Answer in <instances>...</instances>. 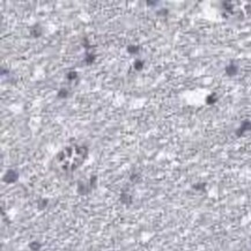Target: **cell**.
I'll use <instances>...</instances> for the list:
<instances>
[{"label":"cell","mask_w":251,"mask_h":251,"mask_svg":"<svg viewBox=\"0 0 251 251\" xmlns=\"http://www.w3.org/2000/svg\"><path fill=\"white\" fill-rule=\"evenodd\" d=\"M88 155V147L83 145H70L56 156V164L65 172H73L85 162Z\"/></svg>","instance_id":"cell-1"},{"label":"cell","mask_w":251,"mask_h":251,"mask_svg":"<svg viewBox=\"0 0 251 251\" xmlns=\"http://www.w3.org/2000/svg\"><path fill=\"white\" fill-rule=\"evenodd\" d=\"M18 177H19V175L15 170H8L4 176V182L8 183V184H12L18 180Z\"/></svg>","instance_id":"cell-2"},{"label":"cell","mask_w":251,"mask_h":251,"mask_svg":"<svg viewBox=\"0 0 251 251\" xmlns=\"http://www.w3.org/2000/svg\"><path fill=\"white\" fill-rule=\"evenodd\" d=\"M250 130H251V122H249V120H244V122L241 124L240 128L236 131V134L238 136V137H241V136H243L244 133L248 132V131H250Z\"/></svg>","instance_id":"cell-3"},{"label":"cell","mask_w":251,"mask_h":251,"mask_svg":"<svg viewBox=\"0 0 251 251\" xmlns=\"http://www.w3.org/2000/svg\"><path fill=\"white\" fill-rule=\"evenodd\" d=\"M237 66L235 65V64H230V65H228L227 67H226V72H227V74L229 76H234L237 74Z\"/></svg>","instance_id":"cell-4"},{"label":"cell","mask_w":251,"mask_h":251,"mask_svg":"<svg viewBox=\"0 0 251 251\" xmlns=\"http://www.w3.org/2000/svg\"><path fill=\"white\" fill-rule=\"evenodd\" d=\"M120 200H122V203H124V204H130V203L132 201V198L130 197V194L128 193L123 192L122 196H120Z\"/></svg>","instance_id":"cell-5"},{"label":"cell","mask_w":251,"mask_h":251,"mask_svg":"<svg viewBox=\"0 0 251 251\" xmlns=\"http://www.w3.org/2000/svg\"><path fill=\"white\" fill-rule=\"evenodd\" d=\"M41 246H42V244H41L39 242H37V241L31 242V243L29 244V248H30L33 251H38L39 249H41Z\"/></svg>","instance_id":"cell-6"},{"label":"cell","mask_w":251,"mask_h":251,"mask_svg":"<svg viewBox=\"0 0 251 251\" xmlns=\"http://www.w3.org/2000/svg\"><path fill=\"white\" fill-rule=\"evenodd\" d=\"M31 33H33V35H35V36L37 37V36H39L41 33H42V29H41V27H39L38 24H36V26L31 29Z\"/></svg>","instance_id":"cell-7"},{"label":"cell","mask_w":251,"mask_h":251,"mask_svg":"<svg viewBox=\"0 0 251 251\" xmlns=\"http://www.w3.org/2000/svg\"><path fill=\"white\" fill-rule=\"evenodd\" d=\"M217 101H218V99H217V96H215V94L209 95L208 97H207V99H206L207 104H213V103H215Z\"/></svg>","instance_id":"cell-8"},{"label":"cell","mask_w":251,"mask_h":251,"mask_svg":"<svg viewBox=\"0 0 251 251\" xmlns=\"http://www.w3.org/2000/svg\"><path fill=\"white\" fill-rule=\"evenodd\" d=\"M128 51L130 53H138V51H139V47H137V45H128Z\"/></svg>","instance_id":"cell-9"},{"label":"cell","mask_w":251,"mask_h":251,"mask_svg":"<svg viewBox=\"0 0 251 251\" xmlns=\"http://www.w3.org/2000/svg\"><path fill=\"white\" fill-rule=\"evenodd\" d=\"M76 76H78V73H76L75 71H71L67 73L66 78H67V80H73V79H75Z\"/></svg>","instance_id":"cell-10"},{"label":"cell","mask_w":251,"mask_h":251,"mask_svg":"<svg viewBox=\"0 0 251 251\" xmlns=\"http://www.w3.org/2000/svg\"><path fill=\"white\" fill-rule=\"evenodd\" d=\"M142 67H144V63H142L141 60H137V62L134 63V68H136L137 71H141Z\"/></svg>","instance_id":"cell-11"},{"label":"cell","mask_w":251,"mask_h":251,"mask_svg":"<svg viewBox=\"0 0 251 251\" xmlns=\"http://www.w3.org/2000/svg\"><path fill=\"white\" fill-rule=\"evenodd\" d=\"M67 95H68V91H67L66 89H60L58 91V97L65 99V97H67Z\"/></svg>","instance_id":"cell-12"},{"label":"cell","mask_w":251,"mask_h":251,"mask_svg":"<svg viewBox=\"0 0 251 251\" xmlns=\"http://www.w3.org/2000/svg\"><path fill=\"white\" fill-rule=\"evenodd\" d=\"M95 59V56L94 55H87V57H86V62L88 63V64H90V63H93Z\"/></svg>","instance_id":"cell-13"},{"label":"cell","mask_w":251,"mask_h":251,"mask_svg":"<svg viewBox=\"0 0 251 251\" xmlns=\"http://www.w3.org/2000/svg\"><path fill=\"white\" fill-rule=\"evenodd\" d=\"M223 5H226V6H225V8H226L227 10H233L232 4H229V2H223Z\"/></svg>","instance_id":"cell-14"},{"label":"cell","mask_w":251,"mask_h":251,"mask_svg":"<svg viewBox=\"0 0 251 251\" xmlns=\"http://www.w3.org/2000/svg\"><path fill=\"white\" fill-rule=\"evenodd\" d=\"M194 189H198V190H203L205 188V184H198V185H193Z\"/></svg>","instance_id":"cell-15"}]
</instances>
